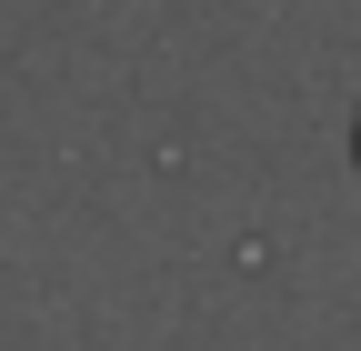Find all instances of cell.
<instances>
[{
    "instance_id": "obj_1",
    "label": "cell",
    "mask_w": 361,
    "mask_h": 351,
    "mask_svg": "<svg viewBox=\"0 0 361 351\" xmlns=\"http://www.w3.org/2000/svg\"><path fill=\"white\" fill-rule=\"evenodd\" d=\"M351 161H361V121H351Z\"/></svg>"
}]
</instances>
